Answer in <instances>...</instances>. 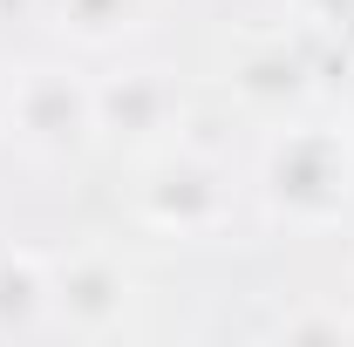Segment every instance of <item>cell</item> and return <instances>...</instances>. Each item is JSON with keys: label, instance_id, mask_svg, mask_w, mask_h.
Wrapping results in <instances>:
<instances>
[{"label": "cell", "instance_id": "1", "mask_svg": "<svg viewBox=\"0 0 354 347\" xmlns=\"http://www.w3.org/2000/svg\"><path fill=\"white\" fill-rule=\"evenodd\" d=\"M48 279H55V327H68V334H109V327H123L130 279L109 259H75L62 272H48Z\"/></svg>", "mask_w": 354, "mask_h": 347}, {"label": "cell", "instance_id": "2", "mask_svg": "<svg viewBox=\"0 0 354 347\" xmlns=\"http://www.w3.org/2000/svg\"><path fill=\"white\" fill-rule=\"evenodd\" d=\"M55 327V279L35 259H0V334Z\"/></svg>", "mask_w": 354, "mask_h": 347}]
</instances>
